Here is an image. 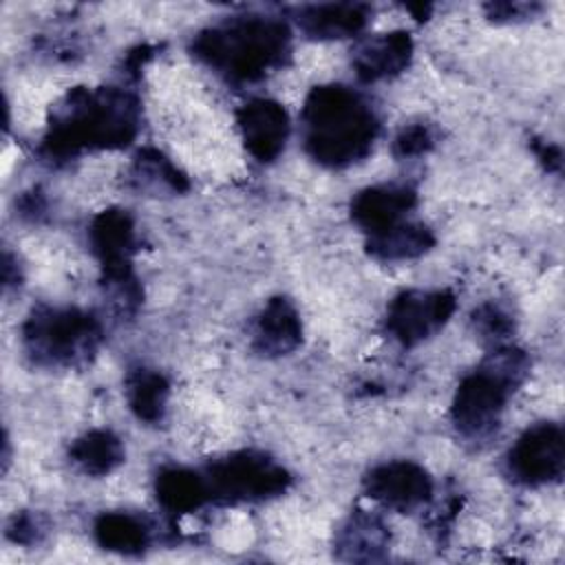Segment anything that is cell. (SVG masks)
<instances>
[{
  "mask_svg": "<svg viewBox=\"0 0 565 565\" xmlns=\"http://www.w3.org/2000/svg\"><path fill=\"white\" fill-rule=\"evenodd\" d=\"M137 132V102L124 90H73L53 115L46 150L68 157L88 148H119Z\"/></svg>",
  "mask_w": 565,
  "mask_h": 565,
  "instance_id": "6da1fadb",
  "label": "cell"
},
{
  "mask_svg": "<svg viewBox=\"0 0 565 565\" xmlns=\"http://www.w3.org/2000/svg\"><path fill=\"white\" fill-rule=\"evenodd\" d=\"M305 141L311 157L324 166H349L362 159L377 135L373 110L344 86H318L302 110Z\"/></svg>",
  "mask_w": 565,
  "mask_h": 565,
  "instance_id": "7a4b0ae2",
  "label": "cell"
},
{
  "mask_svg": "<svg viewBox=\"0 0 565 565\" xmlns=\"http://www.w3.org/2000/svg\"><path fill=\"white\" fill-rule=\"evenodd\" d=\"M289 42V31L271 18H243L207 29L194 42L199 57L232 79H256L276 66Z\"/></svg>",
  "mask_w": 565,
  "mask_h": 565,
  "instance_id": "3957f363",
  "label": "cell"
},
{
  "mask_svg": "<svg viewBox=\"0 0 565 565\" xmlns=\"http://www.w3.org/2000/svg\"><path fill=\"white\" fill-rule=\"evenodd\" d=\"M527 360L516 349L494 351L475 373L457 388L452 402V422L457 430L470 439L490 435L505 406L508 395L521 382Z\"/></svg>",
  "mask_w": 565,
  "mask_h": 565,
  "instance_id": "277c9868",
  "label": "cell"
},
{
  "mask_svg": "<svg viewBox=\"0 0 565 565\" xmlns=\"http://www.w3.org/2000/svg\"><path fill=\"white\" fill-rule=\"evenodd\" d=\"M24 347L38 364L73 366L84 362L99 342V324L77 309L40 307L24 322Z\"/></svg>",
  "mask_w": 565,
  "mask_h": 565,
  "instance_id": "5b68a950",
  "label": "cell"
},
{
  "mask_svg": "<svg viewBox=\"0 0 565 565\" xmlns=\"http://www.w3.org/2000/svg\"><path fill=\"white\" fill-rule=\"evenodd\" d=\"M203 479L210 497L223 501L274 497L280 494L289 483V475L280 466L252 452L232 455L212 463Z\"/></svg>",
  "mask_w": 565,
  "mask_h": 565,
  "instance_id": "8992f818",
  "label": "cell"
},
{
  "mask_svg": "<svg viewBox=\"0 0 565 565\" xmlns=\"http://www.w3.org/2000/svg\"><path fill=\"white\" fill-rule=\"evenodd\" d=\"M565 461L563 430L556 424H539L525 430L508 455L514 479L539 486L561 477Z\"/></svg>",
  "mask_w": 565,
  "mask_h": 565,
  "instance_id": "52a82bcc",
  "label": "cell"
},
{
  "mask_svg": "<svg viewBox=\"0 0 565 565\" xmlns=\"http://www.w3.org/2000/svg\"><path fill=\"white\" fill-rule=\"evenodd\" d=\"M455 311V298L448 291H404L386 316L388 331L404 344L422 342L446 324Z\"/></svg>",
  "mask_w": 565,
  "mask_h": 565,
  "instance_id": "ba28073f",
  "label": "cell"
},
{
  "mask_svg": "<svg viewBox=\"0 0 565 565\" xmlns=\"http://www.w3.org/2000/svg\"><path fill=\"white\" fill-rule=\"evenodd\" d=\"M364 486L371 499L399 512H411L424 505L433 494L430 477L424 468L411 461H391L377 466L369 472Z\"/></svg>",
  "mask_w": 565,
  "mask_h": 565,
  "instance_id": "9c48e42d",
  "label": "cell"
},
{
  "mask_svg": "<svg viewBox=\"0 0 565 565\" xmlns=\"http://www.w3.org/2000/svg\"><path fill=\"white\" fill-rule=\"evenodd\" d=\"M238 126L247 150L260 161L276 159L289 135L285 108L269 99L247 102L238 113Z\"/></svg>",
  "mask_w": 565,
  "mask_h": 565,
  "instance_id": "30bf717a",
  "label": "cell"
},
{
  "mask_svg": "<svg viewBox=\"0 0 565 565\" xmlns=\"http://www.w3.org/2000/svg\"><path fill=\"white\" fill-rule=\"evenodd\" d=\"M415 203V192L406 185H377L360 192L351 203V214L369 234H377L399 223Z\"/></svg>",
  "mask_w": 565,
  "mask_h": 565,
  "instance_id": "8fae6325",
  "label": "cell"
},
{
  "mask_svg": "<svg viewBox=\"0 0 565 565\" xmlns=\"http://www.w3.org/2000/svg\"><path fill=\"white\" fill-rule=\"evenodd\" d=\"M302 327L296 309L285 298H274L260 311L254 329V344L260 353L285 355L300 342Z\"/></svg>",
  "mask_w": 565,
  "mask_h": 565,
  "instance_id": "7c38bea8",
  "label": "cell"
},
{
  "mask_svg": "<svg viewBox=\"0 0 565 565\" xmlns=\"http://www.w3.org/2000/svg\"><path fill=\"white\" fill-rule=\"evenodd\" d=\"M411 38L402 31L395 33H384L380 38L369 40L355 55L353 64L358 75L364 82H375L388 75L399 73L408 60H411Z\"/></svg>",
  "mask_w": 565,
  "mask_h": 565,
  "instance_id": "4fadbf2b",
  "label": "cell"
},
{
  "mask_svg": "<svg viewBox=\"0 0 565 565\" xmlns=\"http://www.w3.org/2000/svg\"><path fill=\"white\" fill-rule=\"evenodd\" d=\"M298 22L309 35L344 38L364 26L366 9L362 4H320L305 9Z\"/></svg>",
  "mask_w": 565,
  "mask_h": 565,
  "instance_id": "5bb4252c",
  "label": "cell"
},
{
  "mask_svg": "<svg viewBox=\"0 0 565 565\" xmlns=\"http://www.w3.org/2000/svg\"><path fill=\"white\" fill-rule=\"evenodd\" d=\"M157 499L170 512H192L210 499L205 479L192 470L172 468L157 479Z\"/></svg>",
  "mask_w": 565,
  "mask_h": 565,
  "instance_id": "9a60e30c",
  "label": "cell"
},
{
  "mask_svg": "<svg viewBox=\"0 0 565 565\" xmlns=\"http://www.w3.org/2000/svg\"><path fill=\"white\" fill-rule=\"evenodd\" d=\"M433 247V234L424 225L397 223L388 230L371 234L369 249L384 260L415 258Z\"/></svg>",
  "mask_w": 565,
  "mask_h": 565,
  "instance_id": "2e32d148",
  "label": "cell"
},
{
  "mask_svg": "<svg viewBox=\"0 0 565 565\" xmlns=\"http://www.w3.org/2000/svg\"><path fill=\"white\" fill-rule=\"evenodd\" d=\"M71 459L88 475H106L121 463L124 448L110 430H90L73 444Z\"/></svg>",
  "mask_w": 565,
  "mask_h": 565,
  "instance_id": "e0dca14e",
  "label": "cell"
},
{
  "mask_svg": "<svg viewBox=\"0 0 565 565\" xmlns=\"http://www.w3.org/2000/svg\"><path fill=\"white\" fill-rule=\"evenodd\" d=\"M388 534L380 519L373 514H353L338 536V547L347 558L369 561L386 547Z\"/></svg>",
  "mask_w": 565,
  "mask_h": 565,
  "instance_id": "ac0fdd59",
  "label": "cell"
},
{
  "mask_svg": "<svg viewBox=\"0 0 565 565\" xmlns=\"http://www.w3.org/2000/svg\"><path fill=\"white\" fill-rule=\"evenodd\" d=\"M95 536L102 547L121 554H135L148 545V527L124 512L102 514L95 523Z\"/></svg>",
  "mask_w": 565,
  "mask_h": 565,
  "instance_id": "d6986e66",
  "label": "cell"
},
{
  "mask_svg": "<svg viewBox=\"0 0 565 565\" xmlns=\"http://www.w3.org/2000/svg\"><path fill=\"white\" fill-rule=\"evenodd\" d=\"M128 404L135 415L143 422H157L163 415L168 399V382L154 371L139 369L128 377L126 384Z\"/></svg>",
  "mask_w": 565,
  "mask_h": 565,
  "instance_id": "ffe728a7",
  "label": "cell"
},
{
  "mask_svg": "<svg viewBox=\"0 0 565 565\" xmlns=\"http://www.w3.org/2000/svg\"><path fill=\"white\" fill-rule=\"evenodd\" d=\"M137 174L143 183H152L168 190H185V179L177 172V168L157 150H143L137 157Z\"/></svg>",
  "mask_w": 565,
  "mask_h": 565,
  "instance_id": "44dd1931",
  "label": "cell"
},
{
  "mask_svg": "<svg viewBox=\"0 0 565 565\" xmlns=\"http://www.w3.org/2000/svg\"><path fill=\"white\" fill-rule=\"evenodd\" d=\"M475 327H479V331L486 335V338H492V340H501L510 333L512 329V320L510 316L499 309L497 305H483L477 313H475Z\"/></svg>",
  "mask_w": 565,
  "mask_h": 565,
  "instance_id": "7402d4cb",
  "label": "cell"
},
{
  "mask_svg": "<svg viewBox=\"0 0 565 565\" xmlns=\"http://www.w3.org/2000/svg\"><path fill=\"white\" fill-rule=\"evenodd\" d=\"M430 143H433V137L426 126H411V128L402 130L399 137L395 139V154L397 157L422 154L430 148Z\"/></svg>",
  "mask_w": 565,
  "mask_h": 565,
  "instance_id": "603a6c76",
  "label": "cell"
},
{
  "mask_svg": "<svg viewBox=\"0 0 565 565\" xmlns=\"http://www.w3.org/2000/svg\"><path fill=\"white\" fill-rule=\"evenodd\" d=\"M42 534V525H40V519L33 516V514H20L11 521L9 525V536L15 541V543H31V541H38Z\"/></svg>",
  "mask_w": 565,
  "mask_h": 565,
  "instance_id": "cb8c5ba5",
  "label": "cell"
}]
</instances>
